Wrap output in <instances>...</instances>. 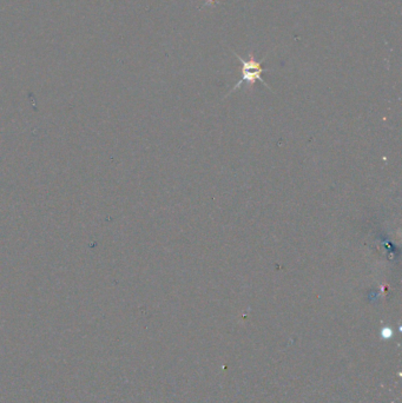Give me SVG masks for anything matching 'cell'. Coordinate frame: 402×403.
Here are the masks:
<instances>
[{
	"instance_id": "1",
	"label": "cell",
	"mask_w": 402,
	"mask_h": 403,
	"mask_svg": "<svg viewBox=\"0 0 402 403\" xmlns=\"http://www.w3.org/2000/svg\"><path fill=\"white\" fill-rule=\"evenodd\" d=\"M236 57L241 63L242 78H241L240 82L234 86L231 92L235 91L237 87H240L241 85H242V83H247V84H249V85H254V83L257 82V80H259V82H262L265 86H268L267 84H265L264 80L262 79V74L264 71H267L265 68L262 67V62H257V60L254 59V57H250L249 58V60L242 59L239 54H236Z\"/></svg>"
}]
</instances>
